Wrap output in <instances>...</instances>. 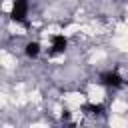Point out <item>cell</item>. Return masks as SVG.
Returning a JSON list of instances; mask_svg holds the SVG:
<instances>
[{"mask_svg": "<svg viewBox=\"0 0 128 128\" xmlns=\"http://www.w3.org/2000/svg\"><path fill=\"white\" fill-rule=\"evenodd\" d=\"M84 92H86L88 104H90L92 108H100V106H104V104L110 100L108 88H106L100 80H88V82L84 84Z\"/></svg>", "mask_w": 128, "mask_h": 128, "instance_id": "1", "label": "cell"}]
</instances>
